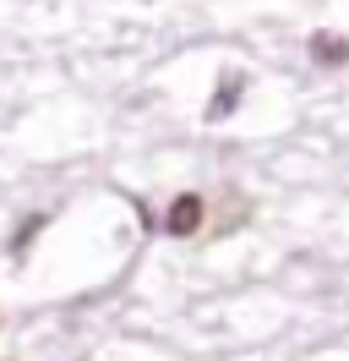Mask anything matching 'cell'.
<instances>
[{
	"mask_svg": "<svg viewBox=\"0 0 349 361\" xmlns=\"http://www.w3.org/2000/svg\"><path fill=\"white\" fill-rule=\"evenodd\" d=\"M240 99H246V71H224V77H218L213 104H208V121H224V115H235Z\"/></svg>",
	"mask_w": 349,
	"mask_h": 361,
	"instance_id": "obj_2",
	"label": "cell"
},
{
	"mask_svg": "<svg viewBox=\"0 0 349 361\" xmlns=\"http://www.w3.org/2000/svg\"><path fill=\"white\" fill-rule=\"evenodd\" d=\"M311 61H317V66H344L349 39L344 33H311Z\"/></svg>",
	"mask_w": 349,
	"mask_h": 361,
	"instance_id": "obj_3",
	"label": "cell"
},
{
	"mask_svg": "<svg viewBox=\"0 0 349 361\" xmlns=\"http://www.w3.org/2000/svg\"><path fill=\"white\" fill-rule=\"evenodd\" d=\"M202 219H208V203H202L196 192H180V197L164 208V219H158V225L186 241V235H202Z\"/></svg>",
	"mask_w": 349,
	"mask_h": 361,
	"instance_id": "obj_1",
	"label": "cell"
}]
</instances>
